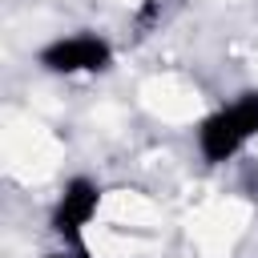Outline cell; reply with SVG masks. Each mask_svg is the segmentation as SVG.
Here are the masks:
<instances>
[{"label":"cell","instance_id":"obj_3","mask_svg":"<svg viewBox=\"0 0 258 258\" xmlns=\"http://www.w3.org/2000/svg\"><path fill=\"white\" fill-rule=\"evenodd\" d=\"M93 210H97V185L85 181V177L69 181V189H64V198H60V206H56V214H52L56 234H64L69 242H77V238H81V226L93 218Z\"/></svg>","mask_w":258,"mask_h":258},{"label":"cell","instance_id":"obj_1","mask_svg":"<svg viewBox=\"0 0 258 258\" xmlns=\"http://www.w3.org/2000/svg\"><path fill=\"white\" fill-rule=\"evenodd\" d=\"M40 64H48L52 73H81V69H105L109 64V44L97 36H69L56 40L40 52Z\"/></svg>","mask_w":258,"mask_h":258},{"label":"cell","instance_id":"obj_5","mask_svg":"<svg viewBox=\"0 0 258 258\" xmlns=\"http://www.w3.org/2000/svg\"><path fill=\"white\" fill-rule=\"evenodd\" d=\"M48 258H69V254H48Z\"/></svg>","mask_w":258,"mask_h":258},{"label":"cell","instance_id":"obj_2","mask_svg":"<svg viewBox=\"0 0 258 258\" xmlns=\"http://www.w3.org/2000/svg\"><path fill=\"white\" fill-rule=\"evenodd\" d=\"M246 137H250V133H246V125L238 121L234 105L222 109V113H214V117H206L202 129H198V145H202V153H206L210 161H226V157H234L238 145H242Z\"/></svg>","mask_w":258,"mask_h":258},{"label":"cell","instance_id":"obj_4","mask_svg":"<svg viewBox=\"0 0 258 258\" xmlns=\"http://www.w3.org/2000/svg\"><path fill=\"white\" fill-rule=\"evenodd\" d=\"M234 113H238V121L246 125V133H258V93L238 97V101H234Z\"/></svg>","mask_w":258,"mask_h":258}]
</instances>
